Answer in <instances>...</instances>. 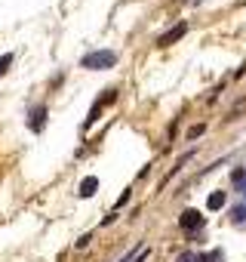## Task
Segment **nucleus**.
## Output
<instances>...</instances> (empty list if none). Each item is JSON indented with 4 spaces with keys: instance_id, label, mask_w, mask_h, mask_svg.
Here are the masks:
<instances>
[{
    "instance_id": "f257e3e1",
    "label": "nucleus",
    "mask_w": 246,
    "mask_h": 262,
    "mask_svg": "<svg viewBox=\"0 0 246 262\" xmlns=\"http://www.w3.org/2000/svg\"><path fill=\"white\" fill-rule=\"evenodd\" d=\"M114 65H117V53L114 50H95V53H86L80 59V68H86V71H108Z\"/></svg>"
},
{
    "instance_id": "f03ea898",
    "label": "nucleus",
    "mask_w": 246,
    "mask_h": 262,
    "mask_svg": "<svg viewBox=\"0 0 246 262\" xmlns=\"http://www.w3.org/2000/svg\"><path fill=\"white\" fill-rule=\"evenodd\" d=\"M179 225H182V231H200L203 228V216L197 210H185L179 216Z\"/></svg>"
},
{
    "instance_id": "7ed1b4c3",
    "label": "nucleus",
    "mask_w": 246,
    "mask_h": 262,
    "mask_svg": "<svg viewBox=\"0 0 246 262\" xmlns=\"http://www.w3.org/2000/svg\"><path fill=\"white\" fill-rule=\"evenodd\" d=\"M43 123H46V105H34V108H31V120H28V126L34 129V133H40Z\"/></svg>"
},
{
    "instance_id": "20e7f679",
    "label": "nucleus",
    "mask_w": 246,
    "mask_h": 262,
    "mask_svg": "<svg viewBox=\"0 0 246 262\" xmlns=\"http://www.w3.org/2000/svg\"><path fill=\"white\" fill-rule=\"evenodd\" d=\"M185 31H188V25H176L173 31H166V34L157 40V47H169V43H176L179 37H185Z\"/></svg>"
},
{
    "instance_id": "39448f33",
    "label": "nucleus",
    "mask_w": 246,
    "mask_h": 262,
    "mask_svg": "<svg viewBox=\"0 0 246 262\" xmlns=\"http://www.w3.org/2000/svg\"><path fill=\"white\" fill-rule=\"evenodd\" d=\"M95 188H99V176H83V182H80L77 194H80V198H92V194H95Z\"/></svg>"
},
{
    "instance_id": "423d86ee",
    "label": "nucleus",
    "mask_w": 246,
    "mask_h": 262,
    "mask_svg": "<svg viewBox=\"0 0 246 262\" xmlns=\"http://www.w3.org/2000/svg\"><path fill=\"white\" fill-rule=\"evenodd\" d=\"M225 201H228V194H225V191H212V194H209V201H206V207H209V210H222V207H225Z\"/></svg>"
},
{
    "instance_id": "0eeeda50",
    "label": "nucleus",
    "mask_w": 246,
    "mask_h": 262,
    "mask_svg": "<svg viewBox=\"0 0 246 262\" xmlns=\"http://www.w3.org/2000/svg\"><path fill=\"white\" fill-rule=\"evenodd\" d=\"M176 262H203V253H194V250H188V253H182Z\"/></svg>"
},
{
    "instance_id": "6e6552de",
    "label": "nucleus",
    "mask_w": 246,
    "mask_h": 262,
    "mask_svg": "<svg viewBox=\"0 0 246 262\" xmlns=\"http://www.w3.org/2000/svg\"><path fill=\"white\" fill-rule=\"evenodd\" d=\"M10 65H13V53H4V56H0V77L10 71Z\"/></svg>"
},
{
    "instance_id": "1a4fd4ad",
    "label": "nucleus",
    "mask_w": 246,
    "mask_h": 262,
    "mask_svg": "<svg viewBox=\"0 0 246 262\" xmlns=\"http://www.w3.org/2000/svg\"><path fill=\"white\" fill-rule=\"evenodd\" d=\"M99 114H102V102H95V105H92V111H89V117H86V129L99 120Z\"/></svg>"
},
{
    "instance_id": "9d476101",
    "label": "nucleus",
    "mask_w": 246,
    "mask_h": 262,
    "mask_svg": "<svg viewBox=\"0 0 246 262\" xmlns=\"http://www.w3.org/2000/svg\"><path fill=\"white\" fill-rule=\"evenodd\" d=\"M203 262H225V253H222V250H212V253H203Z\"/></svg>"
},
{
    "instance_id": "9b49d317",
    "label": "nucleus",
    "mask_w": 246,
    "mask_h": 262,
    "mask_svg": "<svg viewBox=\"0 0 246 262\" xmlns=\"http://www.w3.org/2000/svg\"><path fill=\"white\" fill-rule=\"evenodd\" d=\"M130 198H133V191L127 188V191H123V194L117 198V204H114V213H117V210H123V204H130Z\"/></svg>"
},
{
    "instance_id": "f8f14e48",
    "label": "nucleus",
    "mask_w": 246,
    "mask_h": 262,
    "mask_svg": "<svg viewBox=\"0 0 246 262\" xmlns=\"http://www.w3.org/2000/svg\"><path fill=\"white\" fill-rule=\"evenodd\" d=\"M203 129H206L203 123H197V126H191V129H188V139H197V136H203Z\"/></svg>"
}]
</instances>
